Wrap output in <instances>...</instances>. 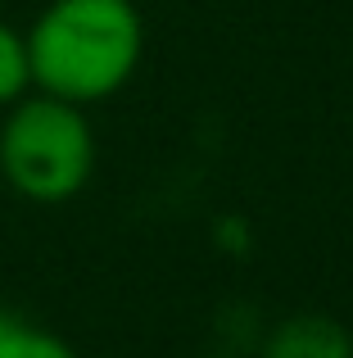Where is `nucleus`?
I'll list each match as a JSON object with an SVG mask.
<instances>
[{
	"mask_svg": "<svg viewBox=\"0 0 353 358\" xmlns=\"http://www.w3.org/2000/svg\"><path fill=\"white\" fill-rule=\"evenodd\" d=\"M23 36L32 87L82 109L118 96L145 55V18L132 0H50Z\"/></svg>",
	"mask_w": 353,
	"mask_h": 358,
	"instance_id": "obj_1",
	"label": "nucleus"
},
{
	"mask_svg": "<svg viewBox=\"0 0 353 358\" xmlns=\"http://www.w3.org/2000/svg\"><path fill=\"white\" fill-rule=\"evenodd\" d=\"M0 173L23 200H73L96 173V131L87 109L45 91L14 100L0 122Z\"/></svg>",
	"mask_w": 353,
	"mask_h": 358,
	"instance_id": "obj_2",
	"label": "nucleus"
},
{
	"mask_svg": "<svg viewBox=\"0 0 353 358\" xmlns=\"http://www.w3.org/2000/svg\"><path fill=\"white\" fill-rule=\"evenodd\" d=\"M258 358H353V331L331 313H290L263 336Z\"/></svg>",
	"mask_w": 353,
	"mask_h": 358,
	"instance_id": "obj_3",
	"label": "nucleus"
},
{
	"mask_svg": "<svg viewBox=\"0 0 353 358\" xmlns=\"http://www.w3.org/2000/svg\"><path fill=\"white\" fill-rule=\"evenodd\" d=\"M0 358H77V350L27 317L0 313Z\"/></svg>",
	"mask_w": 353,
	"mask_h": 358,
	"instance_id": "obj_4",
	"label": "nucleus"
},
{
	"mask_svg": "<svg viewBox=\"0 0 353 358\" xmlns=\"http://www.w3.org/2000/svg\"><path fill=\"white\" fill-rule=\"evenodd\" d=\"M32 87V69H27V36L14 23L0 18V105H14Z\"/></svg>",
	"mask_w": 353,
	"mask_h": 358,
	"instance_id": "obj_5",
	"label": "nucleus"
},
{
	"mask_svg": "<svg viewBox=\"0 0 353 358\" xmlns=\"http://www.w3.org/2000/svg\"><path fill=\"white\" fill-rule=\"evenodd\" d=\"M204 358H236V354H204Z\"/></svg>",
	"mask_w": 353,
	"mask_h": 358,
	"instance_id": "obj_6",
	"label": "nucleus"
}]
</instances>
